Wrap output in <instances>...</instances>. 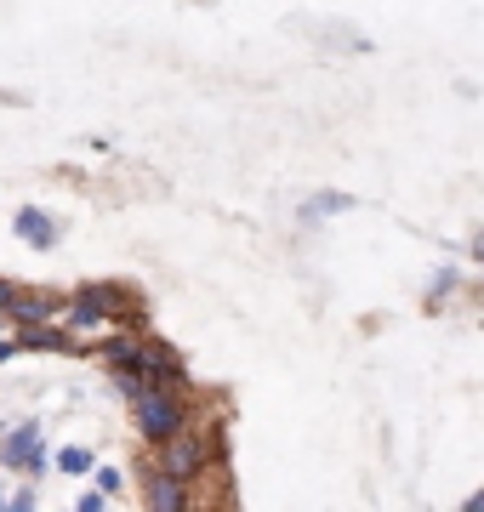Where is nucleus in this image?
I'll list each match as a JSON object with an SVG mask.
<instances>
[{"label":"nucleus","mask_w":484,"mask_h":512,"mask_svg":"<svg viewBox=\"0 0 484 512\" xmlns=\"http://www.w3.org/2000/svg\"><path fill=\"white\" fill-rule=\"evenodd\" d=\"M12 296H18V285H12V279H0V313L12 308Z\"/></svg>","instance_id":"obj_13"},{"label":"nucleus","mask_w":484,"mask_h":512,"mask_svg":"<svg viewBox=\"0 0 484 512\" xmlns=\"http://www.w3.org/2000/svg\"><path fill=\"white\" fill-rule=\"evenodd\" d=\"M57 467H63V473H92V450H80V444H69V450L57 456Z\"/></svg>","instance_id":"obj_10"},{"label":"nucleus","mask_w":484,"mask_h":512,"mask_svg":"<svg viewBox=\"0 0 484 512\" xmlns=\"http://www.w3.org/2000/svg\"><path fill=\"white\" fill-rule=\"evenodd\" d=\"M205 461H211V444H205V433H194V427H177L171 439H160V473L194 478V473H205Z\"/></svg>","instance_id":"obj_2"},{"label":"nucleus","mask_w":484,"mask_h":512,"mask_svg":"<svg viewBox=\"0 0 484 512\" xmlns=\"http://www.w3.org/2000/svg\"><path fill=\"white\" fill-rule=\"evenodd\" d=\"M52 313H57V296H46V291H23V285H18V296H12L6 319H18V325H35V319H52Z\"/></svg>","instance_id":"obj_6"},{"label":"nucleus","mask_w":484,"mask_h":512,"mask_svg":"<svg viewBox=\"0 0 484 512\" xmlns=\"http://www.w3.org/2000/svg\"><path fill=\"white\" fill-rule=\"evenodd\" d=\"M18 234L29 239V245H40V251H46V245H57V228H52V217H46V211H18Z\"/></svg>","instance_id":"obj_7"},{"label":"nucleus","mask_w":484,"mask_h":512,"mask_svg":"<svg viewBox=\"0 0 484 512\" xmlns=\"http://www.w3.org/2000/svg\"><path fill=\"white\" fill-rule=\"evenodd\" d=\"M18 353H75V342H69L63 330H52L46 319H35V325H23Z\"/></svg>","instance_id":"obj_5"},{"label":"nucleus","mask_w":484,"mask_h":512,"mask_svg":"<svg viewBox=\"0 0 484 512\" xmlns=\"http://www.w3.org/2000/svg\"><path fill=\"white\" fill-rule=\"evenodd\" d=\"M342 194H319V200H308V217H331V211H342Z\"/></svg>","instance_id":"obj_11"},{"label":"nucleus","mask_w":484,"mask_h":512,"mask_svg":"<svg viewBox=\"0 0 484 512\" xmlns=\"http://www.w3.org/2000/svg\"><path fill=\"white\" fill-rule=\"evenodd\" d=\"M0 456H6V467H40V427L29 421V427H12L6 433V444H0Z\"/></svg>","instance_id":"obj_4"},{"label":"nucleus","mask_w":484,"mask_h":512,"mask_svg":"<svg viewBox=\"0 0 484 512\" xmlns=\"http://www.w3.org/2000/svg\"><path fill=\"white\" fill-rule=\"evenodd\" d=\"M188 495H183V478H171V473H160L154 478V490H149V507H160V512H177Z\"/></svg>","instance_id":"obj_8"},{"label":"nucleus","mask_w":484,"mask_h":512,"mask_svg":"<svg viewBox=\"0 0 484 512\" xmlns=\"http://www.w3.org/2000/svg\"><path fill=\"white\" fill-rule=\"evenodd\" d=\"M137 342H143V336H109L97 353H103L109 365H131V359H137Z\"/></svg>","instance_id":"obj_9"},{"label":"nucleus","mask_w":484,"mask_h":512,"mask_svg":"<svg viewBox=\"0 0 484 512\" xmlns=\"http://www.w3.org/2000/svg\"><path fill=\"white\" fill-rule=\"evenodd\" d=\"M120 484H126V478L114 473V467H103V473H97V490H103V495H120Z\"/></svg>","instance_id":"obj_12"},{"label":"nucleus","mask_w":484,"mask_h":512,"mask_svg":"<svg viewBox=\"0 0 484 512\" xmlns=\"http://www.w3.org/2000/svg\"><path fill=\"white\" fill-rule=\"evenodd\" d=\"M131 404H137V433L149 444L171 439L177 427H183V393H166V382H149L131 393Z\"/></svg>","instance_id":"obj_1"},{"label":"nucleus","mask_w":484,"mask_h":512,"mask_svg":"<svg viewBox=\"0 0 484 512\" xmlns=\"http://www.w3.org/2000/svg\"><path fill=\"white\" fill-rule=\"evenodd\" d=\"M137 308V296L126 285H80L75 296V325H103V319H120V313Z\"/></svg>","instance_id":"obj_3"},{"label":"nucleus","mask_w":484,"mask_h":512,"mask_svg":"<svg viewBox=\"0 0 484 512\" xmlns=\"http://www.w3.org/2000/svg\"><path fill=\"white\" fill-rule=\"evenodd\" d=\"M0 507H6V495H0Z\"/></svg>","instance_id":"obj_14"}]
</instances>
